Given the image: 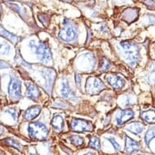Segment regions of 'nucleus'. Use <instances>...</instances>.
Returning a JSON list of instances; mask_svg holds the SVG:
<instances>
[{
	"instance_id": "obj_7",
	"label": "nucleus",
	"mask_w": 155,
	"mask_h": 155,
	"mask_svg": "<svg viewBox=\"0 0 155 155\" xmlns=\"http://www.w3.org/2000/svg\"><path fill=\"white\" fill-rule=\"evenodd\" d=\"M8 94L14 100H17L21 97V82L14 76H11V81L8 84Z\"/></svg>"
},
{
	"instance_id": "obj_15",
	"label": "nucleus",
	"mask_w": 155,
	"mask_h": 155,
	"mask_svg": "<svg viewBox=\"0 0 155 155\" xmlns=\"http://www.w3.org/2000/svg\"><path fill=\"white\" fill-rule=\"evenodd\" d=\"M138 11L134 8H129L125 11L123 14V19L125 21H127V23H131L132 21H134L138 16Z\"/></svg>"
},
{
	"instance_id": "obj_25",
	"label": "nucleus",
	"mask_w": 155,
	"mask_h": 155,
	"mask_svg": "<svg viewBox=\"0 0 155 155\" xmlns=\"http://www.w3.org/2000/svg\"><path fill=\"white\" fill-rule=\"evenodd\" d=\"M6 142L8 143V145H12V146H13V147L15 148V149H17V150H21V144H19V142L15 141V140H14L13 139L8 138V139H6Z\"/></svg>"
},
{
	"instance_id": "obj_24",
	"label": "nucleus",
	"mask_w": 155,
	"mask_h": 155,
	"mask_svg": "<svg viewBox=\"0 0 155 155\" xmlns=\"http://www.w3.org/2000/svg\"><path fill=\"white\" fill-rule=\"evenodd\" d=\"M11 50V46L8 44H0V54H8Z\"/></svg>"
},
{
	"instance_id": "obj_13",
	"label": "nucleus",
	"mask_w": 155,
	"mask_h": 155,
	"mask_svg": "<svg viewBox=\"0 0 155 155\" xmlns=\"http://www.w3.org/2000/svg\"><path fill=\"white\" fill-rule=\"evenodd\" d=\"M60 92H61L62 97H64L65 98H70L71 99V98L75 97L73 92L71 91L70 87H69L68 82L65 78H63V80H62V87Z\"/></svg>"
},
{
	"instance_id": "obj_10",
	"label": "nucleus",
	"mask_w": 155,
	"mask_h": 155,
	"mask_svg": "<svg viewBox=\"0 0 155 155\" xmlns=\"http://www.w3.org/2000/svg\"><path fill=\"white\" fill-rule=\"evenodd\" d=\"M25 86L27 89L26 96L28 97L29 99L33 100V101H37L38 97L40 95V92H39L38 87L33 83H29V82H26Z\"/></svg>"
},
{
	"instance_id": "obj_16",
	"label": "nucleus",
	"mask_w": 155,
	"mask_h": 155,
	"mask_svg": "<svg viewBox=\"0 0 155 155\" xmlns=\"http://www.w3.org/2000/svg\"><path fill=\"white\" fill-rule=\"evenodd\" d=\"M145 128L144 124H142L140 122H133L127 125L126 129L129 132H132L133 134H140V132H142V131Z\"/></svg>"
},
{
	"instance_id": "obj_2",
	"label": "nucleus",
	"mask_w": 155,
	"mask_h": 155,
	"mask_svg": "<svg viewBox=\"0 0 155 155\" xmlns=\"http://www.w3.org/2000/svg\"><path fill=\"white\" fill-rule=\"evenodd\" d=\"M120 46L124 50V55L127 63L134 66L139 59V47L137 44L132 41H122L120 42Z\"/></svg>"
},
{
	"instance_id": "obj_32",
	"label": "nucleus",
	"mask_w": 155,
	"mask_h": 155,
	"mask_svg": "<svg viewBox=\"0 0 155 155\" xmlns=\"http://www.w3.org/2000/svg\"><path fill=\"white\" fill-rule=\"evenodd\" d=\"M84 155H97L96 153H86V154H84Z\"/></svg>"
},
{
	"instance_id": "obj_23",
	"label": "nucleus",
	"mask_w": 155,
	"mask_h": 155,
	"mask_svg": "<svg viewBox=\"0 0 155 155\" xmlns=\"http://www.w3.org/2000/svg\"><path fill=\"white\" fill-rule=\"evenodd\" d=\"M110 68V62L107 59H102L100 62L99 70L101 71H107Z\"/></svg>"
},
{
	"instance_id": "obj_28",
	"label": "nucleus",
	"mask_w": 155,
	"mask_h": 155,
	"mask_svg": "<svg viewBox=\"0 0 155 155\" xmlns=\"http://www.w3.org/2000/svg\"><path fill=\"white\" fill-rule=\"evenodd\" d=\"M107 140H109L110 142L111 143V145L114 146V150H120V149H121V146H120V144H118L117 141L115 140V139L113 137H109V138H107Z\"/></svg>"
},
{
	"instance_id": "obj_4",
	"label": "nucleus",
	"mask_w": 155,
	"mask_h": 155,
	"mask_svg": "<svg viewBox=\"0 0 155 155\" xmlns=\"http://www.w3.org/2000/svg\"><path fill=\"white\" fill-rule=\"evenodd\" d=\"M59 37L65 41H74L77 37V29L76 26L65 20V22L64 21V27L59 33Z\"/></svg>"
},
{
	"instance_id": "obj_33",
	"label": "nucleus",
	"mask_w": 155,
	"mask_h": 155,
	"mask_svg": "<svg viewBox=\"0 0 155 155\" xmlns=\"http://www.w3.org/2000/svg\"><path fill=\"white\" fill-rule=\"evenodd\" d=\"M30 155H38L37 153H30Z\"/></svg>"
},
{
	"instance_id": "obj_29",
	"label": "nucleus",
	"mask_w": 155,
	"mask_h": 155,
	"mask_svg": "<svg viewBox=\"0 0 155 155\" xmlns=\"http://www.w3.org/2000/svg\"><path fill=\"white\" fill-rule=\"evenodd\" d=\"M75 79H76V84L77 85H81V77L80 76L79 74H76V76H75Z\"/></svg>"
},
{
	"instance_id": "obj_11",
	"label": "nucleus",
	"mask_w": 155,
	"mask_h": 155,
	"mask_svg": "<svg viewBox=\"0 0 155 155\" xmlns=\"http://www.w3.org/2000/svg\"><path fill=\"white\" fill-rule=\"evenodd\" d=\"M133 117H134V112L132 111V110H124L120 112L119 116L116 118V123L118 125H123L127 121L132 120Z\"/></svg>"
},
{
	"instance_id": "obj_6",
	"label": "nucleus",
	"mask_w": 155,
	"mask_h": 155,
	"mask_svg": "<svg viewBox=\"0 0 155 155\" xmlns=\"http://www.w3.org/2000/svg\"><path fill=\"white\" fill-rule=\"evenodd\" d=\"M71 129L77 132H89L93 129V125L87 120L73 118L71 121Z\"/></svg>"
},
{
	"instance_id": "obj_20",
	"label": "nucleus",
	"mask_w": 155,
	"mask_h": 155,
	"mask_svg": "<svg viewBox=\"0 0 155 155\" xmlns=\"http://www.w3.org/2000/svg\"><path fill=\"white\" fill-rule=\"evenodd\" d=\"M69 140L71 141L74 145H76V146H81L84 144V140L83 137H78V136H71L70 137H69Z\"/></svg>"
},
{
	"instance_id": "obj_27",
	"label": "nucleus",
	"mask_w": 155,
	"mask_h": 155,
	"mask_svg": "<svg viewBox=\"0 0 155 155\" xmlns=\"http://www.w3.org/2000/svg\"><path fill=\"white\" fill-rule=\"evenodd\" d=\"M7 113L11 114V116L12 117V119L14 120H17V114H18V112L17 110L15 109V108H11V109H8L6 110Z\"/></svg>"
},
{
	"instance_id": "obj_14",
	"label": "nucleus",
	"mask_w": 155,
	"mask_h": 155,
	"mask_svg": "<svg viewBox=\"0 0 155 155\" xmlns=\"http://www.w3.org/2000/svg\"><path fill=\"white\" fill-rule=\"evenodd\" d=\"M125 142H126V146H125V150L127 153H132L136 150H139L140 145L137 142L136 140H132V138L126 137L125 138Z\"/></svg>"
},
{
	"instance_id": "obj_21",
	"label": "nucleus",
	"mask_w": 155,
	"mask_h": 155,
	"mask_svg": "<svg viewBox=\"0 0 155 155\" xmlns=\"http://www.w3.org/2000/svg\"><path fill=\"white\" fill-rule=\"evenodd\" d=\"M155 138V127L150 128L147 131L146 134L145 136V141L146 145H150V141Z\"/></svg>"
},
{
	"instance_id": "obj_19",
	"label": "nucleus",
	"mask_w": 155,
	"mask_h": 155,
	"mask_svg": "<svg viewBox=\"0 0 155 155\" xmlns=\"http://www.w3.org/2000/svg\"><path fill=\"white\" fill-rule=\"evenodd\" d=\"M0 34L3 35V37H5L6 38H8V40H10V41H12V42H13V43H15V41L18 40V38L16 36L12 34V33H10L7 30H5L1 25H0Z\"/></svg>"
},
{
	"instance_id": "obj_1",
	"label": "nucleus",
	"mask_w": 155,
	"mask_h": 155,
	"mask_svg": "<svg viewBox=\"0 0 155 155\" xmlns=\"http://www.w3.org/2000/svg\"><path fill=\"white\" fill-rule=\"evenodd\" d=\"M28 46L31 50L35 53L38 59H39V60L42 63H49L52 59L51 50L43 41L32 40L29 41Z\"/></svg>"
},
{
	"instance_id": "obj_3",
	"label": "nucleus",
	"mask_w": 155,
	"mask_h": 155,
	"mask_svg": "<svg viewBox=\"0 0 155 155\" xmlns=\"http://www.w3.org/2000/svg\"><path fill=\"white\" fill-rule=\"evenodd\" d=\"M28 133L32 138H35L37 140H43L47 137L48 130L43 124L39 122L31 123L28 127Z\"/></svg>"
},
{
	"instance_id": "obj_22",
	"label": "nucleus",
	"mask_w": 155,
	"mask_h": 155,
	"mask_svg": "<svg viewBox=\"0 0 155 155\" xmlns=\"http://www.w3.org/2000/svg\"><path fill=\"white\" fill-rule=\"evenodd\" d=\"M89 146L96 150H99L100 149V140L99 138L97 137H92L89 140Z\"/></svg>"
},
{
	"instance_id": "obj_12",
	"label": "nucleus",
	"mask_w": 155,
	"mask_h": 155,
	"mask_svg": "<svg viewBox=\"0 0 155 155\" xmlns=\"http://www.w3.org/2000/svg\"><path fill=\"white\" fill-rule=\"evenodd\" d=\"M41 112V107L39 106H33L26 110L25 112V118L27 120H33L38 117Z\"/></svg>"
},
{
	"instance_id": "obj_18",
	"label": "nucleus",
	"mask_w": 155,
	"mask_h": 155,
	"mask_svg": "<svg viewBox=\"0 0 155 155\" xmlns=\"http://www.w3.org/2000/svg\"><path fill=\"white\" fill-rule=\"evenodd\" d=\"M51 124L57 131H61L64 127V123L63 118L59 114H55L51 120Z\"/></svg>"
},
{
	"instance_id": "obj_31",
	"label": "nucleus",
	"mask_w": 155,
	"mask_h": 155,
	"mask_svg": "<svg viewBox=\"0 0 155 155\" xmlns=\"http://www.w3.org/2000/svg\"><path fill=\"white\" fill-rule=\"evenodd\" d=\"M3 132V128L2 127H1V125H0V135L2 134Z\"/></svg>"
},
{
	"instance_id": "obj_9",
	"label": "nucleus",
	"mask_w": 155,
	"mask_h": 155,
	"mask_svg": "<svg viewBox=\"0 0 155 155\" xmlns=\"http://www.w3.org/2000/svg\"><path fill=\"white\" fill-rule=\"evenodd\" d=\"M107 81L115 89H121L125 84L124 80L114 74H110L107 76Z\"/></svg>"
},
{
	"instance_id": "obj_26",
	"label": "nucleus",
	"mask_w": 155,
	"mask_h": 155,
	"mask_svg": "<svg viewBox=\"0 0 155 155\" xmlns=\"http://www.w3.org/2000/svg\"><path fill=\"white\" fill-rule=\"evenodd\" d=\"M148 81L150 84H155V68L150 70L148 74Z\"/></svg>"
},
{
	"instance_id": "obj_8",
	"label": "nucleus",
	"mask_w": 155,
	"mask_h": 155,
	"mask_svg": "<svg viewBox=\"0 0 155 155\" xmlns=\"http://www.w3.org/2000/svg\"><path fill=\"white\" fill-rule=\"evenodd\" d=\"M41 75L46 81L45 88L49 93H51V91H52V87H53L54 79H55V72L53 69L45 68L43 71H41Z\"/></svg>"
},
{
	"instance_id": "obj_5",
	"label": "nucleus",
	"mask_w": 155,
	"mask_h": 155,
	"mask_svg": "<svg viewBox=\"0 0 155 155\" xmlns=\"http://www.w3.org/2000/svg\"><path fill=\"white\" fill-rule=\"evenodd\" d=\"M106 87L102 82V81L98 79L97 77L94 76H89L86 81V85L85 89L89 94H97L102 91V89Z\"/></svg>"
},
{
	"instance_id": "obj_17",
	"label": "nucleus",
	"mask_w": 155,
	"mask_h": 155,
	"mask_svg": "<svg viewBox=\"0 0 155 155\" xmlns=\"http://www.w3.org/2000/svg\"><path fill=\"white\" fill-rule=\"evenodd\" d=\"M140 116L145 122L150 124H155V110H148L145 111H142Z\"/></svg>"
},
{
	"instance_id": "obj_30",
	"label": "nucleus",
	"mask_w": 155,
	"mask_h": 155,
	"mask_svg": "<svg viewBox=\"0 0 155 155\" xmlns=\"http://www.w3.org/2000/svg\"><path fill=\"white\" fill-rule=\"evenodd\" d=\"M8 68H10V66H9L7 63L2 61V60H0V69Z\"/></svg>"
}]
</instances>
